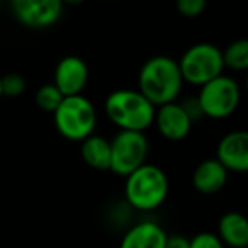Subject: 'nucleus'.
<instances>
[{"instance_id":"nucleus-1","label":"nucleus","mask_w":248,"mask_h":248,"mask_svg":"<svg viewBox=\"0 0 248 248\" xmlns=\"http://www.w3.org/2000/svg\"><path fill=\"white\" fill-rule=\"evenodd\" d=\"M184 87L177 60L167 55L152 56L143 63L138 75V92L155 107L177 102Z\"/></svg>"},{"instance_id":"nucleus-2","label":"nucleus","mask_w":248,"mask_h":248,"mask_svg":"<svg viewBox=\"0 0 248 248\" xmlns=\"http://www.w3.org/2000/svg\"><path fill=\"white\" fill-rule=\"evenodd\" d=\"M104 110L119 131L145 133L153 124L156 107L136 89H117L106 97Z\"/></svg>"},{"instance_id":"nucleus-3","label":"nucleus","mask_w":248,"mask_h":248,"mask_svg":"<svg viewBox=\"0 0 248 248\" xmlns=\"http://www.w3.org/2000/svg\"><path fill=\"white\" fill-rule=\"evenodd\" d=\"M170 182L167 173L153 163H145L129 173L124 184L126 202L136 211H155L167 201Z\"/></svg>"},{"instance_id":"nucleus-4","label":"nucleus","mask_w":248,"mask_h":248,"mask_svg":"<svg viewBox=\"0 0 248 248\" xmlns=\"http://www.w3.org/2000/svg\"><path fill=\"white\" fill-rule=\"evenodd\" d=\"M55 126L65 140L82 143L93 135L97 126L95 106L85 95L63 97L58 109L53 112Z\"/></svg>"},{"instance_id":"nucleus-5","label":"nucleus","mask_w":248,"mask_h":248,"mask_svg":"<svg viewBox=\"0 0 248 248\" xmlns=\"http://www.w3.org/2000/svg\"><path fill=\"white\" fill-rule=\"evenodd\" d=\"M177 63L184 83L196 87H202L224 72L223 51L213 43H196L184 51Z\"/></svg>"},{"instance_id":"nucleus-6","label":"nucleus","mask_w":248,"mask_h":248,"mask_svg":"<svg viewBox=\"0 0 248 248\" xmlns=\"http://www.w3.org/2000/svg\"><path fill=\"white\" fill-rule=\"evenodd\" d=\"M196 100L202 116L211 117V119H224L238 109L241 100V90L233 77L223 73L199 87Z\"/></svg>"},{"instance_id":"nucleus-7","label":"nucleus","mask_w":248,"mask_h":248,"mask_svg":"<svg viewBox=\"0 0 248 248\" xmlns=\"http://www.w3.org/2000/svg\"><path fill=\"white\" fill-rule=\"evenodd\" d=\"M110 141V167L109 170L116 175L128 177L135 170L146 163L148 156V138L145 133L117 131Z\"/></svg>"},{"instance_id":"nucleus-8","label":"nucleus","mask_w":248,"mask_h":248,"mask_svg":"<svg viewBox=\"0 0 248 248\" xmlns=\"http://www.w3.org/2000/svg\"><path fill=\"white\" fill-rule=\"evenodd\" d=\"M14 17L31 29H45L60 21L63 2L60 0H14L11 4Z\"/></svg>"},{"instance_id":"nucleus-9","label":"nucleus","mask_w":248,"mask_h":248,"mask_svg":"<svg viewBox=\"0 0 248 248\" xmlns=\"http://www.w3.org/2000/svg\"><path fill=\"white\" fill-rule=\"evenodd\" d=\"M89 82V65L85 60L77 55L63 56L56 63L53 85L60 90L63 97L80 95Z\"/></svg>"},{"instance_id":"nucleus-10","label":"nucleus","mask_w":248,"mask_h":248,"mask_svg":"<svg viewBox=\"0 0 248 248\" xmlns=\"http://www.w3.org/2000/svg\"><path fill=\"white\" fill-rule=\"evenodd\" d=\"M214 158L230 172L243 173L248 170V133L243 129L230 131L219 140Z\"/></svg>"},{"instance_id":"nucleus-11","label":"nucleus","mask_w":248,"mask_h":248,"mask_svg":"<svg viewBox=\"0 0 248 248\" xmlns=\"http://www.w3.org/2000/svg\"><path fill=\"white\" fill-rule=\"evenodd\" d=\"M155 123L158 133L169 141H182L189 136L194 123L180 102H170L156 107Z\"/></svg>"},{"instance_id":"nucleus-12","label":"nucleus","mask_w":248,"mask_h":248,"mask_svg":"<svg viewBox=\"0 0 248 248\" xmlns=\"http://www.w3.org/2000/svg\"><path fill=\"white\" fill-rule=\"evenodd\" d=\"M167 231L155 221H140L121 238L119 248H165Z\"/></svg>"},{"instance_id":"nucleus-13","label":"nucleus","mask_w":248,"mask_h":248,"mask_svg":"<svg viewBox=\"0 0 248 248\" xmlns=\"http://www.w3.org/2000/svg\"><path fill=\"white\" fill-rule=\"evenodd\" d=\"M228 182V170L216 158H206L194 169L192 186L199 194L214 196Z\"/></svg>"},{"instance_id":"nucleus-14","label":"nucleus","mask_w":248,"mask_h":248,"mask_svg":"<svg viewBox=\"0 0 248 248\" xmlns=\"http://www.w3.org/2000/svg\"><path fill=\"white\" fill-rule=\"evenodd\" d=\"M217 238L224 247L247 248L248 247V223L247 217L236 211L224 213L217 223Z\"/></svg>"},{"instance_id":"nucleus-15","label":"nucleus","mask_w":248,"mask_h":248,"mask_svg":"<svg viewBox=\"0 0 248 248\" xmlns=\"http://www.w3.org/2000/svg\"><path fill=\"white\" fill-rule=\"evenodd\" d=\"M80 155L83 162L93 170H109L110 167V141L93 133L82 141Z\"/></svg>"},{"instance_id":"nucleus-16","label":"nucleus","mask_w":248,"mask_h":248,"mask_svg":"<svg viewBox=\"0 0 248 248\" xmlns=\"http://www.w3.org/2000/svg\"><path fill=\"white\" fill-rule=\"evenodd\" d=\"M223 51V65L233 72H245L248 68V41L236 39L230 43Z\"/></svg>"},{"instance_id":"nucleus-17","label":"nucleus","mask_w":248,"mask_h":248,"mask_svg":"<svg viewBox=\"0 0 248 248\" xmlns=\"http://www.w3.org/2000/svg\"><path fill=\"white\" fill-rule=\"evenodd\" d=\"M34 99H36V106H38L39 109L45 110V112L53 114L58 109L60 104H62L63 95L60 93V90L56 89L53 83H46V85L39 87Z\"/></svg>"},{"instance_id":"nucleus-18","label":"nucleus","mask_w":248,"mask_h":248,"mask_svg":"<svg viewBox=\"0 0 248 248\" xmlns=\"http://www.w3.org/2000/svg\"><path fill=\"white\" fill-rule=\"evenodd\" d=\"M26 90V80L19 73H7L2 75V95L19 97Z\"/></svg>"},{"instance_id":"nucleus-19","label":"nucleus","mask_w":248,"mask_h":248,"mask_svg":"<svg viewBox=\"0 0 248 248\" xmlns=\"http://www.w3.org/2000/svg\"><path fill=\"white\" fill-rule=\"evenodd\" d=\"M189 248H224V245L221 243L216 233L201 231L189 240Z\"/></svg>"},{"instance_id":"nucleus-20","label":"nucleus","mask_w":248,"mask_h":248,"mask_svg":"<svg viewBox=\"0 0 248 248\" xmlns=\"http://www.w3.org/2000/svg\"><path fill=\"white\" fill-rule=\"evenodd\" d=\"M177 12L184 17H199L206 9L204 0H179L175 4Z\"/></svg>"},{"instance_id":"nucleus-21","label":"nucleus","mask_w":248,"mask_h":248,"mask_svg":"<svg viewBox=\"0 0 248 248\" xmlns=\"http://www.w3.org/2000/svg\"><path fill=\"white\" fill-rule=\"evenodd\" d=\"M165 248H189V240L180 234H172L167 238Z\"/></svg>"},{"instance_id":"nucleus-22","label":"nucleus","mask_w":248,"mask_h":248,"mask_svg":"<svg viewBox=\"0 0 248 248\" xmlns=\"http://www.w3.org/2000/svg\"><path fill=\"white\" fill-rule=\"evenodd\" d=\"M2 97L4 95H2V75H0V99H2Z\"/></svg>"}]
</instances>
